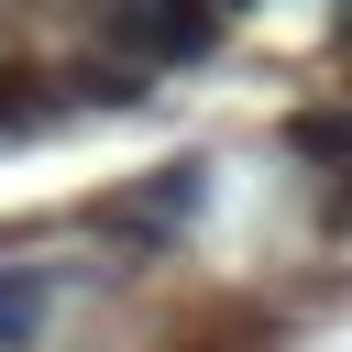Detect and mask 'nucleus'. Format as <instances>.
<instances>
[{"instance_id":"f257e3e1","label":"nucleus","mask_w":352,"mask_h":352,"mask_svg":"<svg viewBox=\"0 0 352 352\" xmlns=\"http://www.w3.org/2000/svg\"><path fill=\"white\" fill-rule=\"evenodd\" d=\"M99 33H110L132 66H209L220 0H99Z\"/></svg>"},{"instance_id":"f03ea898","label":"nucleus","mask_w":352,"mask_h":352,"mask_svg":"<svg viewBox=\"0 0 352 352\" xmlns=\"http://www.w3.org/2000/svg\"><path fill=\"white\" fill-rule=\"evenodd\" d=\"M286 154H297V165H319V176H352V99L297 110V121H286Z\"/></svg>"},{"instance_id":"7ed1b4c3","label":"nucleus","mask_w":352,"mask_h":352,"mask_svg":"<svg viewBox=\"0 0 352 352\" xmlns=\"http://www.w3.org/2000/svg\"><path fill=\"white\" fill-rule=\"evenodd\" d=\"M44 308H55V275L44 264H11L0 275V352H33L44 341Z\"/></svg>"},{"instance_id":"20e7f679","label":"nucleus","mask_w":352,"mask_h":352,"mask_svg":"<svg viewBox=\"0 0 352 352\" xmlns=\"http://www.w3.org/2000/svg\"><path fill=\"white\" fill-rule=\"evenodd\" d=\"M66 99H77V110H143L154 88H143V66H77Z\"/></svg>"},{"instance_id":"39448f33","label":"nucleus","mask_w":352,"mask_h":352,"mask_svg":"<svg viewBox=\"0 0 352 352\" xmlns=\"http://www.w3.org/2000/svg\"><path fill=\"white\" fill-rule=\"evenodd\" d=\"M319 220H330V231H352V176H341V187L319 198Z\"/></svg>"},{"instance_id":"423d86ee","label":"nucleus","mask_w":352,"mask_h":352,"mask_svg":"<svg viewBox=\"0 0 352 352\" xmlns=\"http://www.w3.org/2000/svg\"><path fill=\"white\" fill-rule=\"evenodd\" d=\"M330 44H341V55H352V0H341V11H330Z\"/></svg>"},{"instance_id":"0eeeda50","label":"nucleus","mask_w":352,"mask_h":352,"mask_svg":"<svg viewBox=\"0 0 352 352\" xmlns=\"http://www.w3.org/2000/svg\"><path fill=\"white\" fill-rule=\"evenodd\" d=\"M220 11H242V0H220Z\"/></svg>"}]
</instances>
